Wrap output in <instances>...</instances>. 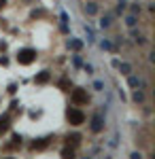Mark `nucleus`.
<instances>
[{"label": "nucleus", "instance_id": "nucleus-1", "mask_svg": "<svg viewBox=\"0 0 155 159\" xmlns=\"http://www.w3.org/2000/svg\"><path fill=\"white\" fill-rule=\"evenodd\" d=\"M34 60H36L34 49H19V53H17V61H19L21 66H30Z\"/></svg>", "mask_w": 155, "mask_h": 159}, {"label": "nucleus", "instance_id": "nucleus-2", "mask_svg": "<svg viewBox=\"0 0 155 159\" xmlns=\"http://www.w3.org/2000/svg\"><path fill=\"white\" fill-rule=\"evenodd\" d=\"M68 121H70V125H81V123H85V115L79 108H70L68 110Z\"/></svg>", "mask_w": 155, "mask_h": 159}, {"label": "nucleus", "instance_id": "nucleus-3", "mask_svg": "<svg viewBox=\"0 0 155 159\" xmlns=\"http://www.w3.org/2000/svg\"><path fill=\"white\" fill-rule=\"evenodd\" d=\"M72 100L77 104H85L87 102V93H85L83 89H72Z\"/></svg>", "mask_w": 155, "mask_h": 159}, {"label": "nucleus", "instance_id": "nucleus-4", "mask_svg": "<svg viewBox=\"0 0 155 159\" xmlns=\"http://www.w3.org/2000/svg\"><path fill=\"white\" fill-rule=\"evenodd\" d=\"M102 127H104V123H102V117H100V115H96L94 119H92V129H94L96 134H98V132H102Z\"/></svg>", "mask_w": 155, "mask_h": 159}, {"label": "nucleus", "instance_id": "nucleus-5", "mask_svg": "<svg viewBox=\"0 0 155 159\" xmlns=\"http://www.w3.org/2000/svg\"><path fill=\"white\" fill-rule=\"evenodd\" d=\"M49 147V138H40L38 142H32V151H43Z\"/></svg>", "mask_w": 155, "mask_h": 159}, {"label": "nucleus", "instance_id": "nucleus-6", "mask_svg": "<svg viewBox=\"0 0 155 159\" xmlns=\"http://www.w3.org/2000/svg\"><path fill=\"white\" fill-rule=\"evenodd\" d=\"M49 79H51V74L47 72V70H43V72L40 74H36V83H38V85H45V83H49Z\"/></svg>", "mask_w": 155, "mask_h": 159}, {"label": "nucleus", "instance_id": "nucleus-7", "mask_svg": "<svg viewBox=\"0 0 155 159\" xmlns=\"http://www.w3.org/2000/svg\"><path fill=\"white\" fill-rule=\"evenodd\" d=\"M9 127H11V121H9V117H0V134L9 132Z\"/></svg>", "mask_w": 155, "mask_h": 159}, {"label": "nucleus", "instance_id": "nucleus-8", "mask_svg": "<svg viewBox=\"0 0 155 159\" xmlns=\"http://www.w3.org/2000/svg\"><path fill=\"white\" fill-rule=\"evenodd\" d=\"M83 11L87 13V15H96V13H98V7L89 2V4H85V7H83Z\"/></svg>", "mask_w": 155, "mask_h": 159}, {"label": "nucleus", "instance_id": "nucleus-9", "mask_svg": "<svg viewBox=\"0 0 155 159\" xmlns=\"http://www.w3.org/2000/svg\"><path fill=\"white\" fill-rule=\"evenodd\" d=\"M128 83H130V87L136 89V87H140V79H138V76H130V79H128Z\"/></svg>", "mask_w": 155, "mask_h": 159}, {"label": "nucleus", "instance_id": "nucleus-10", "mask_svg": "<svg viewBox=\"0 0 155 159\" xmlns=\"http://www.w3.org/2000/svg\"><path fill=\"white\" fill-rule=\"evenodd\" d=\"M134 100H136V102H144V93L138 87H136V91H134Z\"/></svg>", "mask_w": 155, "mask_h": 159}, {"label": "nucleus", "instance_id": "nucleus-11", "mask_svg": "<svg viewBox=\"0 0 155 159\" xmlns=\"http://www.w3.org/2000/svg\"><path fill=\"white\" fill-rule=\"evenodd\" d=\"M119 70H121V74H130L132 72V66H130V64H119Z\"/></svg>", "mask_w": 155, "mask_h": 159}, {"label": "nucleus", "instance_id": "nucleus-12", "mask_svg": "<svg viewBox=\"0 0 155 159\" xmlns=\"http://www.w3.org/2000/svg\"><path fill=\"white\" fill-rule=\"evenodd\" d=\"M70 47H72V49H74V51H79V49H81V47H83V43L74 38V40H70Z\"/></svg>", "mask_w": 155, "mask_h": 159}, {"label": "nucleus", "instance_id": "nucleus-13", "mask_svg": "<svg viewBox=\"0 0 155 159\" xmlns=\"http://www.w3.org/2000/svg\"><path fill=\"white\" fill-rule=\"evenodd\" d=\"M66 140H68V142H72V144H79V140H81V136H79V134H72V136H68Z\"/></svg>", "mask_w": 155, "mask_h": 159}, {"label": "nucleus", "instance_id": "nucleus-14", "mask_svg": "<svg viewBox=\"0 0 155 159\" xmlns=\"http://www.w3.org/2000/svg\"><path fill=\"white\" fill-rule=\"evenodd\" d=\"M134 40H136L138 45H144V36H143V34H138V32H134Z\"/></svg>", "mask_w": 155, "mask_h": 159}, {"label": "nucleus", "instance_id": "nucleus-15", "mask_svg": "<svg viewBox=\"0 0 155 159\" xmlns=\"http://www.w3.org/2000/svg\"><path fill=\"white\" fill-rule=\"evenodd\" d=\"M125 24L130 25V28H134V25H136V17H134V15H130V17L125 19Z\"/></svg>", "mask_w": 155, "mask_h": 159}, {"label": "nucleus", "instance_id": "nucleus-16", "mask_svg": "<svg viewBox=\"0 0 155 159\" xmlns=\"http://www.w3.org/2000/svg\"><path fill=\"white\" fill-rule=\"evenodd\" d=\"M108 25H110V19L104 17V19H102V28H108Z\"/></svg>", "mask_w": 155, "mask_h": 159}, {"label": "nucleus", "instance_id": "nucleus-17", "mask_svg": "<svg viewBox=\"0 0 155 159\" xmlns=\"http://www.w3.org/2000/svg\"><path fill=\"white\" fill-rule=\"evenodd\" d=\"M62 155H64V157H72V155H74V153H72V151H68V148H66V151H64V153H62Z\"/></svg>", "mask_w": 155, "mask_h": 159}, {"label": "nucleus", "instance_id": "nucleus-18", "mask_svg": "<svg viewBox=\"0 0 155 159\" xmlns=\"http://www.w3.org/2000/svg\"><path fill=\"white\" fill-rule=\"evenodd\" d=\"M4 2H7V0H0V7H4Z\"/></svg>", "mask_w": 155, "mask_h": 159}]
</instances>
